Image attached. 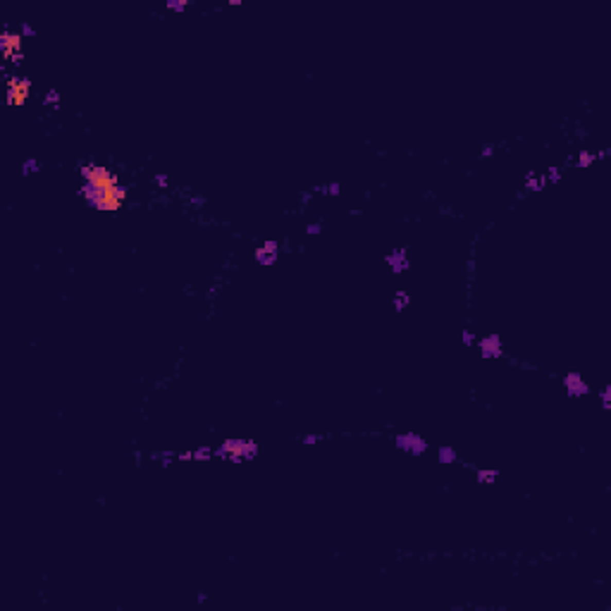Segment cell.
<instances>
[{
    "label": "cell",
    "instance_id": "8fae6325",
    "mask_svg": "<svg viewBox=\"0 0 611 611\" xmlns=\"http://www.w3.org/2000/svg\"><path fill=\"white\" fill-rule=\"evenodd\" d=\"M545 186H549L545 179V172H528L526 179H523V191H528V194L542 191Z\"/></svg>",
    "mask_w": 611,
    "mask_h": 611
},
{
    "label": "cell",
    "instance_id": "8992f818",
    "mask_svg": "<svg viewBox=\"0 0 611 611\" xmlns=\"http://www.w3.org/2000/svg\"><path fill=\"white\" fill-rule=\"evenodd\" d=\"M394 444L401 449V451L413 453V456H421V453L427 451V442L423 440L418 432H401V434H396Z\"/></svg>",
    "mask_w": 611,
    "mask_h": 611
},
{
    "label": "cell",
    "instance_id": "603a6c76",
    "mask_svg": "<svg viewBox=\"0 0 611 611\" xmlns=\"http://www.w3.org/2000/svg\"><path fill=\"white\" fill-rule=\"evenodd\" d=\"M475 342H478V335H475L473 329L466 327L461 332V344H463V346H475Z\"/></svg>",
    "mask_w": 611,
    "mask_h": 611
},
{
    "label": "cell",
    "instance_id": "ba28073f",
    "mask_svg": "<svg viewBox=\"0 0 611 611\" xmlns=\"http://www.w3.org/2000/svg\"><path fill=\"white\" fill-rule=\"evenodd\" d=\"M22 33L20 31H3L0 36V48H3V55L5 60H22Z\"/></svg>",
    "mask_w": 611,
    "mask_h": 611
},
{
    "label": "cell",
    "instance_id": "4316f807",
    "mask_svg": "<svg viewBox=\"0 0 611 611\" xmlns=\"http://www.w3.org/2000/svg\"><path fill=\"white\" fill-rule=\"evenodd\" d=\"M494 153H497V144H485L480 148V158H492Z\"/></svg>",
    "mask_w": 611,
    "mask_h": 611
},
{
    "label": "cell",
    "instance_id": "ac0fdd59",
    "mask_svg": "<svg viewBox=\"0 0 611 611\" xmlns=\"http://www.w3.org/2000/svg\"><path fill=\"white\" fill-rule=\"evenodd\" d=\"M60 103H62V98H60V93L55 91V89H50V91H46V96H43V106L50 108V110H58Z\"/></svg>",
    "mask_w": 611,
    "mask_h": 611
},
{
    "label": "cell",
    "instance_id": "484cf974",
    "mask_svg": "<svg viewBox=\"0 0 611 611\" xmlns=\"http://www.w3.org/2000/svg\"><path fill=\"white\" fill-rule=\"evenodd\" d=\"M17 31L22 33V39H33V36H36V29H33L31 24H27V22H22L20 27H17Z\"/></svg>",
    "mask_w": 611,
    "mask_h": 611
},
{
    "label": "cell",
    "instance_id": "83f0119b",
    "mask_svg": "<svg viewBox=\"0 0 611 611\" xmlns=\"http://www.w3.org/2000/svg\"><path fill=\"white\" fill-rule=\"evenodd\" d=\"M322 232V222H310V224H306V234L308 237H318Z\"/></svg>",
    "mask_w": 611,
    "mask_h": 611
},
{
    "label": "cell",
    "instance_id": "d4e9b609",
    "mask_svg": "<svg viewBox=\"0 0 611 611\" xmlns=\"http://www.w3.org/2000/svg\"><path fill=\"white\" fill-rule=\"evenodd\" d=\"M153 184L158 186V189H163V191H165V189H170V177H167L165 172H158V174L153 177Z\"/></svg>",
    "mask_w": 611,
    "mask_h": 611
},
{
    "label": "cell",
    "instance_id": "277c9868",
    "mask_svg": "<svg viewBox=\"0 0 611 611\" xmlns=\"http://www.w3.org/2000/svg\"><path fill=\"white\" fill-rule=\"evenodd\" d=\"M475 346H478L480 358H485V361H499L501 356H504V342H501V337L494 335V332L478 337Z\"/></svg>",
    "mask_w": 611,
    "mask_h": 611
},
{
    "label": "cell",
    "instance_id": "3957f363",
    "mask_svg": "<svg viewBox=\"0 0 611 611\" xmlns=\"http://www.w3.org/2000/svg\"><path fill=\"white\" fill-rule=\"evenodd\" d=\"M31 89L33 84L24 77H10L5 79V96H7V103L10 106H24L27 98L31 96Z\"/></svg>",
    "mask_w": 611,
    "mask_h": 611
},
{
    "label": "cell",
    "instance_id": "4fadbf2b",
    "mask_svg": "<svg viewBox=\"0 0 611 611\" xmlns=\"http://www.w3.org/2000/svg\"><path fill=\"white\" fill-rule=\"evenodd\" d=\"M475 478L480 485H494L499 478V470L497 468H475Z\"/></svg>",
    "mask_w": 611,
    "mask_h": 611
},
{
    "label": "cell",
    "instance_id": "30bf717a",
    "mask_svg": "<svg viewBox=\"0 0 611 611\" xmlns=\"http://www.w3.org/2000/svg\"><path fill=\"white\" fill-rule=\"evenodd\" d=\"M385 263H387V268L392 270L394 275H401V272H406V270L411 268V258H408L406 249H394L385 256Z\"/></svg>",
    "mask_w": 611,
    "mask_h": 611
},
{
    "label": "cell",
    "instance_id": "e0dca14e",
    "mask_svg": "<svg viewBox=\"0 0 611 611\" xmlns=\"http://www.w3.org/2000/svg\"><path fill=\"white\" fill-rule=\"evenodd\" d=\"M165 7H167L170 12L184 14L186 10H189V7H191V0H167V3H165Z\"/></svg>",
    "mask_w": 611,
    "mask_h": 611
},
{
    "label": "cell",
    "instance_id": "7c38bea8",
    "mask_svg": "<svg viewBox=\"0 0 611 611\" xmlns=\"http://www.w3.org/2000/svg\"><path fill=\"white\" fill-rule=\"evenodd\" d=\"M606 155V151H602V153H595V151H580L578 155H575V160H571L578 170H587V167H592V165L597 163L599 158H604Z\"/></svg>",
    "mask_w": 611,
    "mask_h": 611
},
{
    "label": "cell",
    "instance_id": "44dd1931",
    "mask_svg": "<svg viewBox=\"0 0 611 611\" xmlns=\"http://www.w3.org/2000/svg\"><path fill=\"white\" fill-rule=\"evenodd\" d=\"M320 189H322V194H325V196H332V198H337L339 194H342V184H339V182H329V184H322Z\"/></svg>",
    "mask_w": 611,
    "mask_h": 611
},
{
    "label": "cell",
    "instance_id": "9c48e42d",
    "mask_svg": "<svg viewBox=\"0 0 611 611\" xmlns=\"http://www.w3.org/2000/svg\"><path fill=\"white\" fill-rule=\"evenodd\" d=\"M213 459H217L213 447H196V449L177 451V461H182V463H201V461H213Z\"/></svg>",
    "mask_w": 611,
    "mask_h": 611
},
{
    "label": "cell",
    "instance_id": "ffe728a7",
    "mask_svg": "<svg viewBox=\"0 0 611 611\" xmlns=\"http://www.w3.org/2000/svg\"><path fill=\"white\" fill-rule=\"evenodd\" d=\"M20 170H22V174H24V177H29V174H33V172L41 170V160L39 158H27L24 163H22Z\"/></svg>",
    "mask_w": 611,
    "mask_h": 611
},
{
    "label": "cell",
    "instance_id": "2e32d148",
    "mask_svg": "<svg viewBox=\"0 0 611 611\" xmlns=\"http://www.w3.org/2000/svg\"><path fill=\"white\" fill-rule=\"evenodd\" d=\"M151 459L155 463H163V466H170L172 461H177V451H153Z\"/></svg>",
    "mask_w": 611,
    "mask_h": 611
},
{
    "label": "cell",
    "instance_id": "cb8c5ba5",
    "mask_svg": "<svg viewBox=\"0 0 611 611\" xmlns=\"http://www.w3.org/2000/svg\"><path fill=\"white\" fill-rule=\"evenodd\" d=\"M599 401H602V408L609 411L611 408V385H606V387L599 389Z\"/></svg>",
    "mask_w": 611,
    "mask_h": 611
},
{
    "label": "cell",
    "instance_id": "5bb4252c",
    "mask_svg": "<svg viewBox=\"0 0 611 611\" xmlns=\"http://www.w3.org/2000/svg\"><path fill=\"white\" fill-rule=\"evenodd\" d=\"M437 459H440V463H444V466H451V463H459V451L453 447H440Z\"/></svg>",
    "mask_w": 611,
    "mask_h": 611
},
{
    "label": "cell",
    "instance_id": "7a4b0ae2",
    "mask_svg": "<svg viewBox=\"0 0 611 611\" xmlns=\"http://www.w3.org/2000/svg\"><path fill=\"white\" fill-rule=\"evenodd\" d=\"M258 444L253 440H224L220 447H215L217 459L241 463V461H253L258 456Z\"/></svg>",
    "mask_w": 611,
    "mask_h": 611
},
{
    "label": "cell",
    "instance_id": "52a82bcc",
    "mask_svg": "<svg viewBox=\"0 0 611 611\" xmlns=\"http://www.w3.org/2000/svg\"><path fill=\"white\" fill-rule=\"evenodd\" d=\"M280 251H282V249H280V241H275V239H268V241H263L256 251H253V260H256L258 265H263V268H270V265L277 263Z\"/></svg>",
    "mask_w": 611,
    "mask_h": 611
},
{
    "label": "cell",
    "instance_id": "9a60e30c",
    "mask_svg": "<svg viewBox=\"0 0 611 611\" xmlns=\"http://www.w3.org/2000/svg\"><path fill=\"white\" fill-rule=\"evenodd\" d=\"M392 306H394V310H406L408 306H411V294H408L406 289H396Z\"/></svg>",
    "mask_w": 611,
    "mask_h": 611
},
{
    "label": "cell",
    "instance_id": "7402d4cb",
    "mask_svg": "<svg viewBox=\"0 0 611 611\" xmlns=\"http://www.w3.org/2000/svg\"><path fill=\"white\" fill-rule=\"evenodd\" d=\"M322 440H325V434L322 432H308V434H303L301 437V442L306 444V447H316V444H320Z\"/></svg>",
    "mask_w": 611,
    "mask_h": 611
},
{
    "label": "cell",
    "instance_id": "6da1fadb",
    "mask_svg": "<svg viewBox=\"0 0 611 611\" xmlns=\"http://www.w3.org/2000/svg\"><path fill=\"white\" fill-rule=\"evenodd\" d=\"M81 177V198L103 211H117L122 201L127 198L125 186H119L117 177L108 167L96 163H89L79 170Z\"/></svg>",
    "mask_w": 611,
    "mask_h": 611
},
{
    "label": "cell",
    "instance_id": "d6986e66",
    "mask_svg": "<svg viewBox=\"0 0 611 611\" xmlns=\"http://www.w3.org/2000/svg\"><path fill=\"white\" fill-rule=\"evenodd\" d=\"M545 179H547V184H558V182L564 179V170H561L558 165H552V167L545 172Z\"/></svg>",
    "mask_w": 611,
    "mask_h": 611
},
{
    "label": "cell",
    "instance_id": "5b68a950",
    "mask_svg": "<svg viewBox=\"0 0 611 611\" xmlns=\"http://www.w3.org/2000/svg\"><path fill=\"white\" fill-rule=\"evenodd\" d=\"M561 385H564L566 394L571 396V399H583V396H587L592 392L590 382L585 380L580 373H566L564 377H561Z\"/></svg>",
    "mask_w": 611,
    "mask_h": 611
}]
</instances>
